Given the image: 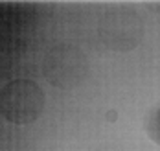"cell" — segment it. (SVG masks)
<instances>
[{
    "instance_id": "cell-1",
    "label": "cell",
    "mask_w": 160,
    "mask_h": 151,
    "mask_svg": "<svg viewBox=\"0 0 160 151\" xmlns=\"http://www.w3.org/2000/svg\"><path fill=\"white\" fill-rule=\"evenodd\" d=\"M98 37L109 50L129 52L144 39V20L129 6H112L99 18Z\"/></svg>"
},
{
    "instance_id": "cell-2",
    "label": "cell",
    "mask_w": 160,
    "mask_h": 151,
    "mask_svg": "<svg viewBox=\"0 0 160 151\" xmlns=\"http://www.w3.org/2000/svg\"><path fill=\"white\" fill-rule=\"evenodd\" d=\"M88 74V59L79 46L61 43L52 46L42 61V76L61 90L76 88Z\"/></svg>"
},
{
    "instance_id": "cell-3",
    "label": "cell",
    "mask_w": 160,
    "mask_h": 151,
    "mask_svg": "<svg viewBox=\"0 0 160 151\" xmlns=\"http://www.w3.org/2000/svg\"><path fill=\"white\" fill-rule=\"evenodd\" d=\"M44 92L32 79H13L0 90V114L11 123H33L42 114Z\"/></svg>"
},
{
    "instance_id": "cell-4",
    "label": "cell",
    "mask_w": 160,
    "mask_h": 151,
    "mask_svg": "<svg viewBox=\"0 0 160 151\" xmlns=\"http://www.w3.org/2000/svg\"><path fill=\"white\" fill-rule=\"evenodd\" d=\"M145 133L147 136L160 146V107H157L145 120Z\"/></svg>"
}]
</instances>
